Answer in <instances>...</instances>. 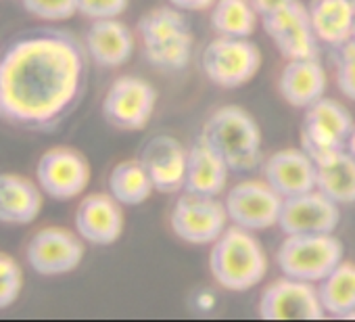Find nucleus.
<instances>
[{"label":"nucleus","instance_id":"obj_1","mask_svg":"<svg viewBox=\"0 0 355 322\" xmlns=\"http://www.w3.org/2000/svg\"><path fill=\"white\" fill-rule=\"evenodd\" d=\"M84 44L63 30L17 36L0 53V121L53 130L80 105L88 69Z\"/></svg>","mask_w":355,"mask_h":322},{"label":"nucleus","instance_id":"obj_2","mask_svg":"<svg viewBox=\"0 0 355 322\" xmlns=\"http://www.w3.org/2000/svg\"><path fill=\"white\" fill-rule=\"evenodd\" d=\"M142 57L163 74L189 67L195 53V34L184 11L171 5L146 11L136 26Z\"/></svg>","mask_w":355,"mask_h":322},{"label":"nucleus","instance_id":"obj_3","mask_svg":"<svg viewBox=\"0 0 355 322\" xmlns=\"http://www.w3.org/2000/svg\"><path fill=\"white\" fill-rule=\"evenodd\" d=\"M247 228L230 224L209 249V272L214 280L232 293H245L268 276V253L261 241Z\"/></svg>","mask_w":355,"mask_h":322},{"label":"nucleus","instance_id":"obj_4","mask_svg":"<svg viewBox=\"0 0 355 322\" xmlns=\"http://www.w3.org/2000/svg\"><path fill=\"white\" fill-rule=\"evenodd\" d=\"M201 134L220 151L232 174H249L263 164V134L257 119L239 105L218 107Z\"/></svg>","mask_w":355,"mask_h":322},{"label":"nucleus","instance_id":"obj_5","mask_svg":"<svg viewBox=\"0 0 355 322\" xmlns=\"http://www.w3.org/2000/svg\"><path fill=\"white\" fill-rule=\"evenodd\" d=\"M345 260V247L334 232L284 235L276 249V266L284 276L318 285Z\"/></svg>","mask_w":355,"mask_h":322},{"label":"nucleus","instance_id":"obj_6","mask_svg":"<svg viewBox=\"0 0 355 322\" xmlns=\"http://www.w3.org/2000/svg\"><path fill=\"white\" fill-rule=\"evenodd\" d=\"M261 63V51L251 38L216 36L201 55V67L207 80L226 90L249 84L259 74Z\"/></svg>","mask_w":355,"mask_h":322},{"label":"nucleus","instance_id":"obj_7","mask_svg":"<svg viewBox=\"0 0 355 322\" xmlns=\"http://www.w3.org/2000/svg\"><path fill=\"white\" fill-rule=\"evenodd\" d=\"M228 226L230 218L220 197L182 191L169 212L171 232L189 245H211Z\"/></svg>","mask_w":355,"mask_h":322},{"label":"nucleus","instance_id":"obj_8","mask_svg":"<svg viewBox=\"0 0 355 322\" xmlns=\"http://www.w3.org/2000/svg\"><path fill=\"white\" fill-rule=\"evenodd\" d=\"M155 86L140 76H119L103 96V117L121 132H140L157 109Z\"/></svg>","mask_w":355,"mask_h":322},{"label":"nucleus","instance_id":"obj_9","mask_svg":"<svg viewBox=\"0 0 355 322\" xmlns=\"http://www.w3.org/2000/svg\"><path fill=\"white\" fill-rule=\"evenodd\" d=\"M353 126V115L343 103L322 96L305 109L301 124V149L307 151L313 161L324 159L345 149Z\"/></svg>","mask_w":355,"mask_h":322},{"label":"nucleus","instance_id":"obj_10","mask_svg":"<svg viewBox=\"0 0 355 322\" xmlns=\"http://www.w3.org/2000/svg\"><path fill=\"white\" fill-rule=\"evenodd\" d=\"M88 159L71 146H53L36 164V183L42 193L57 201H71L84 195L90 185Z\"/></svg>","mask_w":355,"mask_h":322},{"label":"nucleus","instance_id":"obj_11","mask_svg":"<svg viewBox=\"0 0 355 322\" xmlns=\"http://www.w3.org/2000/svg\"><path fill=\"white\" fill-rule=\"evenodd\" d=\"M284 199L263 180L247 178L232 185L224 195V205L230 224L247 228L251 232H261L278 226Z\"/></svg>","mask_w":355,"mask_h":322},{"label":"nucleus","instance_id":"obj_12","mask_svg":"<svg viewBox=\"0 0 355 322\" xmlns=\"http://www.w3.org/2000/svg\"><path fill=\"white\" fill-rule=\"evenodd\" d=\"M86 241L69 228L44 226L32 235L26 245L28 266L38 276H63L84 262Z\"/></svg>","mask_w":355,"mask_h":322},{"label":"nucleus","instance_id":"obj_13","mask_svg":"<svg viewBox=\"0 0 355 322\" xmlns=\"http://www.w3.org/2000/svg\"><path fill=\"white\" fill-rule=\"evenodd\" d=\"M257 316L261 320H322L326 312L318 285L282 274L261 291Z\"/></svg>","mask_w":355,"mask_h":322},{"label":"nucleus","instance_id":"obj_14","mask_svg":"<svg viewBox=\"0 0 355 322\" xmlns=\"http://www.w3.org/2000/svg\"><path fill=\"white\" fill-rule=\"evenodd\" d=\"M261 26L284 59L320 57V40L311 28L307 7L299 0H291L284 7L263 15Z\"/></svg>","mask_w":355,"mask_h":322},{"label":"nucleus","instance_id":"obj_15","mask_svg":"<svg viewBox=\"0 0 355 322\" xmlns=\"http://www.w3.org/2000/svg\"><path fill=\"white\" fill-rule=\"evenodd\" d=\"M140 161L144 164L157 193L175 195L184 191L189 146H184L175 136L169 134L153 136L142 146Z\"/></svg>","mask_w":355,"mask_h":322},{"label":"nucleus","instance_id":"obj_16","mask_svg":"<svg viewBox=\"0 0 355 322\" xmlns=\"http://www.w3.org/2000/svg\"><path fill=\"white\" fill-rule=\"evenodd\" d=\"M340 205L318 189L284 199L278 228L282 235H322L336 232L340 224Z\"/></svg>","mask_w":355,"mask_h":322},{"label":"nucleus","instance_id":"obj_17","mask_svg":"<svg viewBox=\"0 0 355 322\" xmlns=\"http://www.w3.org/2000/svg\"><path fill=\"white\" fill-rule=\"evenodd\" d=\"M73 226L88 245L109 247L123 235V205L111 193H90L78 203Z\"/></svg>","mask_w":355,"mask_h":322},{"label":"nucleus","instance_id":"obj_18","mask_svg":"<svg viewBox=\"0 0 355 322\" xmlns=\"http://www.w3.org/2000/svg\"><path fill=\"white\" fill-rule=\"evenodd\" d=\"M263 180L282 197H295L303 195L307 191L315 189V161L313 157L303 151L301 146L295 149H280L274 151L270 157L263 159L261 164Z\"/></svg>","mask_w":355,"mask_h":322},{"label":"nucleus","instance_id":"obj_19","mask_svg":"<svg viewBox=\"0 0 355 322\" xmlns=\"http://www.w3.org/2000/svg\"><path fill=\"white\" fill-rule=\"evenodd\" d=\"M82 44L96 67L117 69L132 59L136 51V36L119 17L94 19L84 32Z\"/></svg>","mask_w":355,"mask_h":322},{"label":"nucleus","instance_id":"obj_20","mask_svg":"<svg viewBox=\"0 0 355 322\" xmlns=\"http://www.w3.org/2000/svg\"><path fill=\"white\" fill-rule=\"evenodd\" d=\"M230 174L232 170L226 164V159L203 134H199L189 144L187 183H184L187 193L220 197L222 193L228 191Z\"/></svg>","mask_w":355,"mask_h":322},{"label":"nucleus","instance_id":"obj_21","mask_svg":"<svg viewBox=\"0 0 355 322\" xmlns=\"http://www.w3.org/2000/svg\"><path fill=\"white\" fill-rule=\"evenodd\" d=\"M328 76L320 57L286 59L278 76L280 96L295 109L305 111L309 105L326 96Z\"/></svg>","mask_w":355,"mask_h":322},{"label":"nucleus","instance_id":"obj_22","mask_svg":"<svg viewBox=\"0 0 355 322\" xmlns=\"http://www.w3.org/2000/svg\"><path fill=\"white\" fill-rule=\"evenodd\" d=\"M44 207V193L36 180L0 172V224L28 226Z\"/></svg>","mask_w":355,"mask_h":322},{"label":"nucleus","instance_id":"obj_23","mask_svg":"<svg viewBox=\"0 0 355 322\" xmlns=\"http://www.w3.org/2000/svg\"><path fill=\"white\" fill-rule=\"evenodd\" d=\"M307 13L320 44L338 49L353 40L355 5L351 0H311Z\"/></svg>","mask_w":355,"mask_h":322},{"label":"nucleus","instance_id":"obj_24","mask_svg":"<svg viewBox=\"0 0 355 322\" xmlns=\"http://www.w3.org/2000/svg\"><path fill=\"white\" fill-rule=\"evenodd\" d=\"M315 189L338 205L355 203V159L343 149L315 161Z\"/></svg>","mask_w":355,"mask_h":322},{"label":"nucleus","instance_id":"obj_25","mask_svg":"<svg viewBox=\"0 0 355 322\" xmlns=\"http://www.w3.org/2000/svg\"><path fill=\"white\" fill-rule=\"evenodd\" d=\"M318 293L326 316L355 318V262L343 260L318 282Z\"/></svg>","mask_w":355,"mask_h":322},{"label":"nucleus","instance_id":"obj_26","mask_svg":"<svg viewBox=\"0 0 355 322\" xmlns=\"http://www.w3.org/2000/svg\"><path fill=\"white\" fill-rule=\"evenodd\" d=\"M109 193L123 205V207H134L142 205L148 201L153 195L155 187L153 180L144 168V164L138 159H125L119 161L117 166H113L109 178H107Z\"/></svg>","mask_w":355,"mask_h":322},{"label":"nucleus","instance_id":"obj_27","mask_svg":"<svg viewBox=\"0 0 355 322\" xmlns=\"http://www.w3.org/2000/svg\"><path fill=\"white\" fill-rule=\"evenodd\" d=\"M209 22L218 36L251 38L261 22L253 0H216L209 9Z\"/></svg>","mask_w":355,"mask_h":322},{"label":"nucleus","instance_id":"obj_28","mask_svg":"<svg viewBox=\"0 0 355 322\" xmlns=\"http://www.w3.org/2000/svg\"><path fill=\"white\" fill-rule=\"evenodd\" d=\"M21 289H24V270L19 262L13 255L0 251V312L11 307L19 299Z\"/></svg>","mask_w":355,"mask_h":322},{"label":"nucleus","instance_id":"obj_29","mask_svg":"<svg viewBox=\"0 0 355 322\" xmlns=\"http://www.w3.org/2000/svg\"><path fill=\"white\" fill-rule=\"evenodd\" d=\"M332 65H334V80L340 94L355 103V42L353 40H349L338 49H332Z\"/></svg>","mask_w":355,"mask_h":322},{"label":"nucleus","instance_id":"obj_30","mask_svg":"<svg viewBox=\"0 0 355 322\" xmlns=\"http://www.w3.org/2000/svg\"><path fill=\"white\" fill-rule=\"evenodd\" d=\"M21 7L40 22H67L78 15V0H21Z\"/></svg>","mask_w":355,"mask_h":322},{"label":"nucleus","instance_id":"obj_31","mask_svg":"<svg viewBox=\"0 0 355 322\" xmlns=\"http://www.w3.org/2000/svg\"><path fill=\"white\" fill-rule=\"evenodd\" d=\"M128 7L130 0H78V13L90 22L121 17Z\"/></svg>","mask_w":355,"mask_h":322},{"label":"nucleus","instance_id":"obj_32","mask_svg":"<svg viewBox=\"0 0 355 322\" xmlns=\"http://www.w3.org/2000/svg\"><path fill=\"white\" fill-rule=\"evenodd\" d=\"M167 3L184 13H201V11H209L216 0H167Z\"/></svg>","mask_w":355,"mask_h":322},{"label":"nucleus","instance_id":"obj_33","mask_svg":"<svg viewBox=\"0 0 355 322\" xmlns=\"http://www.w3.org/2000/svg\"><path fill=\"white\" fill-rule=\"evenodd\" d=\"M286 3H291V0H253V5H255V9L259 11L261 17L276 11V9H280V7H284Z\"/></svg>","mask_w":355,"mask_h":322},{"label":"nucleus","instance_id":"obj_34","mask_svg":"<svg viewBox=\"0 0 355 322\" xmlns=\"http://www.w3.org/2000/svg\"><path fill=\"white\" fill-rule=\"evenodd\" d=\"M345 151L355 159V126H353V130L349 132V136H347V142H345Z\"/></svg>","mask_w":355,"mask_h":322},{"label":"nucleus","instance_id":"obj_35","mask_svg":"<svg viewBox=\"0 0 355 322\" xmlns=\"http://www.w3.org/2000/svg\"><path fill=\"white\" fill-rule=\"evenodd\" d=\"M353 42H355V30H353Z\"/></svg>","mask_w":355,"mask_h":322},{"label":"nucleus","instance_id":"obj_36","mask_svg":"<svg viewBox=\"0 0 355 322\" xmlns=\"http://www.w3.org/2000/svg\"><path fill=\"white\" fill-rule=\"evenodd\" d=\"M351 3H353V5H355V0H351Z\"/></svg>","mask_w":355,"mask_h":322}]
</instances>
